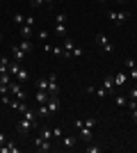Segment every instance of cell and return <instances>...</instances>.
Returning a JSON list of instances; mask_svg holds the SVG:
<instances>
[{
    "label": "cell",
    "mask_w": 137,
    "mask_h": 153,
    "mask_svg": "<svg viewBox=\"0 0 137 153\" xmlns=\"http://www.w3.org/2000/svg\"><path fill=\"white\" fill-rule=\"evenodd\" d=\"M62 48H64V55H66V57H80V55H82V48H80L73 39H66V37H64Z\"/></svg>",
    "instance_id": "cell-1"
},
{
    "label": "cell",
    "mask_w": 137,
    "mask_h": 153,
    "mask_svg": "<svg viewBox=\"0 0 137 153\" xmlns=\"http://www.w3.org/2000/svg\"><path fill=\"white\" fill-rule=\"evenodd\" d=\"M107 19H110L112 25H124L126 21L130 19V14L128 12H107Z\"/></svg>",
    "instance_id": "cell-2"
},
{
    "label": "cell",
    "mask_w": 137,
    "mask_h": 153,
    "mask_svg": "<svg viewBox=\"0 0 137 153\" xmlns=\"http://www.w3.org/2000/svg\"><path fill=\"white\" fill-rule=\"evenodd\" d=\"M55 34L57 37H66V14H62V12L55 16Z\"/></svg>",
    "instance_id": "cell-3"
},
{
    "label": "cell",
    "mask_w": 137,
    "mask_h": 153,
    "mask_svg": "<svg viewBox=\"0 0 137 153\" xmlns=\"http://www.w3.org/2000/svg\"><path fill=\"white\" fill-rule=\"evenodd\" d=\"M96 44H98V48H101V51H105L107 55H110V53H114V46H112V41L105 37L103 32H98V34H96Z\"/></svg>",
    "instance_id": "cell-4"
},
{
    "label": "cell",
    "mask_w": 137,
    "mask_h": 153,
    "mask_svg": "<svg viewBox=\"0 0 137 153\" xmlns=\"http://www.w3.org/2000/svg\"><path fill=\"white\" fill-rule=\"evenodd\" d=\"M9 94H14L16 98H21V101H25V91H23V82H19V80L14 78L12 82H9Z\"/></svg>",
    "instance_id": "cell-5"
},
{
    "label": "cell",
    "mask_w": 137,
    "mask_h": 153,
    "mask_svg": "<svg viewBox=\"0 0 137 153\" xmlns=\"http://www.w3.org/2000/svg\"><path fill=\"white\" fill-rule=\"evenodd\" d=\"M34 149H37V151H41V153H48L53 149V144H50V140H46V137H34Z\"/></svg>",
    "instance_id": "cell-6"
},
{
    "label": "cell",
    "mask_w": 137,
    "mask_h": 153,
    "mask_svg": "<svg viewBox=\"0 0 137 153\" xmlns=\"http://www.w3.org/2000/svg\"><path fill=\"white\" fill-rule=\"evenodd\" d=\"M30 128H34V126L27 121L25 117H21L19 121H16V130H19V135H27V133H30Z\"/></svg>",
    "instance_id": "cell-7"
},
{
    "label": "cell",
    "mask_w": 137,
    "mask_h": 153,
    "mask_svg": "<svg viewBox=\"0 0 137 153\" xmlns=\"http://www.w3.org/2000/svg\"><path fill=\"white\" fill-rule=\"evenodd\" d=\"M48 94L50 96L59 94V82H57V76H55V73H50V78H48Z\"/></svg>",
    "instance_id": "cell-8"
},
{
    "label": "cell",
    "mask_w": 137,
    "mask_h": 153,
    "mask_svg": "<svg viewBox=\"0 0 137 153\" xmlns=\"http://www.w3.org/2000/svg\"><path fill=\"white\" fill-rule=\"evenodd\" d=\"M46 108H48V112H50V114H55V112L59 110V96H48Z\"/></svg>",
    "instance_id": "cell-9"
},
{
    "label": "cell",
    "mask_w": 137,
    "mask_h": 153,
    "mask_svg": "<svg viewBox=\"0 0 137 153\" xmlns=\"http://www.w3.org/2000/svg\"><path fill=\"white\" fill-rule=\"evenodd\" d=\"M21 117H25V119H27V121H30V123H32V126L34 128H37V121H39V114H37V112H34V110H23V112H21Z\"/></svg>",
    "instance_id": "cell-10"
},
{
    "label": "cell",
    "mask_w": 137,
    "mask_h": 153,
    "mask_svg": "<svg viewBox=\"0 0 137 153\" xmlns=\"http://www.w3.org/2000/svg\"><path fill=\"white\" fill-rule=\"evenodd\" d=\"M12 55H14V59H16V62H23V59H25V55H27V53L23 51V48H21L19 44H14V46H12Z\"/></svg>",
    "instance_id": "cell-11"
},
{
    "label": "cell",
    "mask_w": 137,
    "mask_h": 153,
    "mask_svg": "<svg viewBox=\"0 0 137 153\" xmlns=\"http://www.w3.org/2000/svg\"><path fill=\"white\" fill-rule=\"evenodd\" d=\"M59 142H62V146H64V149H73L76 144H78V140H76L73 135H62V140H59Z\"/></svg>",
    "instance_id": "cell-12"
},
{
    "label": "cell",
    "mask_w": 137,
    "mask_h": 153,
    "mask_svg": "<svg viewBox=\"0 0 137 153\" xmlns=\"http://www.w3.org/2000/svg\"><path fill=\"white\" fill-rule=\"evenodd\" d=\"M112 80H114V87H121V85H126L128 82V73H117V76H112Z\"/></svg>",
    "instance_id": "cell-13"
},
{
    "label": "cell",
    "mask_w": 137,
    "mask_h": 153,
    "mask_svg": "<svg viewBox=\"0 0 137 153\" xmlns=\"http://www.w3.org/2000/svg\"><path fill=\"white\" fill-rule=\"evenodd\" d=\"M0 153H19V146H14L9 142H5L2 146H0Z\"/></svg>",
    "instance_id": "cell-14"
},
{
    "label": "cell",
    "mask_w": 137,
    "mask_h": 153,
    "mask_svg": "<svg viewBox=\"0 0 137 153\" xmlns=\"http://www.w3.org/2000/svg\"><path fill=\"white\" fill-rule=\"evenodd\" d=\"M37 89L39 91H48V78H37Z\"/></svg>",
    "instance_id": "cell-15"
},
{
    "label": "cell",
    "mask_w": 137,
    "mask_h": 153,
    "mask_svg": "<svg viewBox=\"0 0 137 153\" xmlns=\"http://www.w3.org/2000/svg\"><path fill=\"white\" fill-rule=\"evenodd\" d=\"M103 87H105V91H107V94H112V91H114V80H112V76H107L103 80Z\"/></svg>",
    "instance_id": "cell-16"
},
{
    "label": "cell",
    "mask_w": 137,
    "mask_h": 153,
    "mask_svg": "<svg viewBox=\"0 0 137 153\" xmlns=\"http://www.w3.org/2000/svg\"><path fill=\"white\" fill-rule=\"evenodd\" d=\"M114 103H117L119 108H128V96H121V94H117V96H114Z\"/></svg>",
    "instance_id": "cell-17"
},
{
    "label": "cell",
    "mask_w": 137,
    "mask_h": 153,
    "mask_svg": "<svg viewBox=\"0 0 137 153\" xmlns=\"http://www.w3.org/2000/svg\"><path fill=\"white\" fill-rule=\"evenodd\" d=\"M14 78H16L19 82H27V80H30V73H27L25 69H21V71H19V73H16V76H14Z\"/></svg>",
    "instance_id": "cell-18"
},
{
    "label": "cell",
    "mask_w": 137,
    "mask_h": 153,
    "mask_svg": "<svg viewBox=\"0 0 137 153\" xmlns=\"http://www.w3.org/2000/svg\"><path fill=\"white\" fill-rule=\"evenodd\" d=\"M80 137H82L85 142H91V130L87 126H80Z\"/></svg>",
    "instance_id": "cell-19"
},
{
    "label": "cell",
    "mask_w": 137,
    "mask_h": 153,
    "mask_svg": "<svg viewBox=\"0 0 137 153\" xmlns=\"http://www.w3.org/2000/svg\"><path fill=\"white\" fill-rule=\"evenodd\" d=\"M48 96H50L48 91H39V89H37V103H39V105H44V103L48 101Z\"/></svg>",
    "instance_id": "cell-20"
},
{
    "label": "cell",
    "mask_w": 137,
    "mask_h": 153,
    "mask_svg": "<svg viewBox=\"0 0 137 153\" xmlns=\"http://www.w3.org/2000/svg\"><path fill=\"white\" fill-rule=\"evenodd\" d=\"M21 48H23V51H25V53H32V41H30V39H25V37H23V41H21Z\"/></svg>",
    "instance_id": "cell-21"
},
{
    "label": "cell",
    "mask_w": 137,
    "mask_h": 153,
    "mask_svg": "<svg viewBox=\"0 0 137 153\" xmlns=\"http://www.w3.org/2000/svg\"><path fill=\"white\" fill-rule=\"evenodd\" d=\"M30 34H32V25H21V37H25V39H30Z\"/></svg>",
    "instance_id": "cell-22"
},
{
    "label": "cell",
    "mask_w": 137,
    "mask_h": 153,
    "mask_svg": "<svg viewBox=\"0 0 137 153\" xmlns=\"http://www.w3.org/2000/svg\"><path fill=\"white\" fill-rule=\"evenodd\" d=\"M21 69H23V66H21V62H9V73H12V76H16Z\"/></svg>",
    "instance_id": "cell-23"
},
{
    "label": "cell",
    "mask_w": 137,
    "mask_h": 153,
    "mask_svg": "<svg viewBox=\"0 0 137 153\" xmlns=\"http://www.w3.org/2000/svg\"><path fill=\"white\" fill-rule=\"evenodd\" d=\"M7 71H9V59L0 57V73H7Z\"/></svg>",
    "instance_id": "cell-24"
},
{
    "label": "cell",
    "mask_w": 137,
    "mask_h": 153,
    "mask_svg": "<svg viewBox=\"0 0 137 153\" xmlns=\"http://www.w3.org/2000/svg\"><path fill=\"white\" fill-rule=\"evenodd\" d=\"M103 151V146H98V144H89L87 146V153H101Z\"/></svg>",
    "instance_id": "cell-25"
},
{
    "label": "cell",
    "mask_w": 137,
    "mask_h": 153,
    "mask_svg": "<svg viewBox=\"0 0 137 153\" xmlns=\"http://www.w3.org/2000/svg\"><path fill=\"white\" fill-rule=\"evenodd\" d=\"M14 23H16V25H23V23H25V16H23V14H14Z\"/></svg>",
    "instance_id": "cell-26"
},
{
    "label": "cell",
    "mask_w": 137,
    "mask_h": 153,
    "mask_svg": "<svg viewBox=\"0 0 137 153\" xmlns=\"http://www.w3.org/2000/svg\"><path fill=\"white\" fill-rule=\"evenodd\" d=\"M37 114H39V117H48V114H50V112H48V108H46V103H44V105H39Z\"/></svg>",
    "instance_id": "cell-27"
},
{
    "label": "cell",
    "mask_w": 137,
    "mask_h": 153,
    "mask_svg": "<svg viewBox=\"0 0 137 153\" xmlns=\"http://www.w3.org/2000/svg\"><path fill=\"white\" fill-rule=\"evenodd\" d=\"M41 137L50 140V137H53V130H50V128H41Z\"/></svg>",
    "instance_id": "cell-28"
},
{
    "label": "cell",
    "mask_w": 137,
    "mask_h": 153,
    "mask_svg": "<svg viewBox=\"0 0 137 153\" xmlns=\"http://www.w3.org/2000/svg\"><path fill=\"white\" fill-rule=\"evenodd\" d=\"M135 66H137V64H135V59H133V57H128V59H126V69H128V71H130V69H135Z\"/></svg>",
    "instance_id": "cell-29"
},
{
    "label": "cell",
    "mask_w": 137,
    "mask_h": 153,
    "mask_svg": "<svg viewBox=\"0 0 137 153\" xmlns=\"http://www.w3.org/2000/svg\"><path fill=\"white\" fill-rule=\"evenodd\" d=\"M128 80H137V66L128 71Z\"/></svg>",
    "instance_id": "cell-30"
},
{
    "label": "cell",
    "mask_w": 137,
    "mask_h": 153,
    "mask_svg": "<svg viewBox=\"0 0 137 153\" xmlns=\"http://www.w3.org/2000/svg\"><path fill=\"white\" fill-rule=\"evenodd\" d=\"M37 39L46 44V39H48V30H41V32H39V37H37Z\"/></svg>",
    "instance_id": "cell-31"
},
{
    "label": "cell",
    "mask_w": 137,
    "mask_h": 153,
    "mask_svg": "<svg viewBox=\"0 0 137 153\" xmlns=\"http://www.w3.org/2000/svg\"><path fill=\"white\" fill-rule=\"evenodd\" d=\"M62 128H53V137H57V140H62Z\"/></svg>",
    "instance_id": "cell-32"
},
{
    "label": "cell",
    "mask_w": 137,
    "mask_h": 153,
    "mask_svg": "<svg viewBox=\"0 0 137 153\" xmlns=\"http://www.w3.org/2000/svg\"><path fill=\"white\" fill-rule=\"evenodd\" d=\"M96 96H98V98H105V96H107V91H105V87H101V89H96Z\"/></svg>",
    "instance_id": "cell-33"
},
{
    "label": "cell",
    "mask_w": 137,
    "mask_h": 153,
    "mask_svg": "<svg viewBox=\"0 0 137 153\" xmlns=\"http://www.w3.org/2000/svg\"><path fill=\"white\" fill-rule=\"evenodd\" d=\"M30 5H32V7H34V9H37V7H41V5H46V2H44V0H30Z\"/></svg>",
    "instance_id": "cell-34"
},
{
    "label": "cell",
    "mask_w": 137,
    "mask_h": 153,
    "mask_svg": "<svg viewBox=\"0 0 137 153\" xmlns=\"http://www.w3.org/2000/svg\"><path fill=\"white\" fill-rule=\"evenodd\" d=\"M130 119H133V123H137V108L130 110Z\"/></svg>",
    "instance_id": "cell-35"
},
{
    "label": "cell",
    "mask_w": 137,
    "mask_h": 153,
    "mask_svg": "<svg viewBox=\"0 0 137 153\" xmlns=\"http://www.w3.org/2000/svg\"><path fill=\"white\" fill-rule=\"evenodd\" d=\"M128 98H135V101H137V87H133V89H130V96H128Z\"/></svg>",
    "instance_id": "cell-36"
},
{
    "label": "cell",
    "mask_w": 137,
    "mask_h": 153,
    "mask_svg": "<svg viewBox=\"0 0 137 153\" xmlns=\"http://www.w3.org/2000/svg\"><path fill=\"white\" fill-rule=\"evenodd\" d=\"M25 25H34V19H32V16H25Z\"/></svg>",
    "instance_id": "cell-37"
},
{
    "label": "cell",
    "mask_w": 137,
    "mask_h": 153,
    "mask_svg": "<svg viewBox=\"0 0 137 153\" xmlns=\"http://www.w3.org/2000/svg\"><path fill=\"white\" fill-rule=\"evenodd\" d=\"M5 142H7V140H5V135L0 133V146H2V144H5Z\"/></svg>",
    "instance_id": "cell-38"
},
{
    "label": "cell",
    "mask_w": 137,
    "mask_h": 153,
    "mask_svg": "<svg viewBox=\"0 0 137 153\" xmlns=\"http://www.w3.org/2000/svg\"><path fill=\"white\" fill-rule=\"evenodd\" d=\"M44 2H46L48 7H53V5H55V0H44Z\"/></svg>",
    "instance_id": "cell-39"
},
{
    "label": "cell",
    "mask_w": 137,
    "mask_h": 153,
    "mask_svg": "<svg viewBox=\"0 0 137 153\" xmlns=\"http://www.w3.org/2000/svg\"><path fill=\"white\" fill-rule=\"evenodd\" d=\"M114 2H124V0H114Z\"/></svg>",
    "instance_id": "cell-40"
},
{
    "label": "cell",
    "mask_w": 137,
    "mask_h": 153,
    "mask_svg": "<svg viewBox=\"0 0 137 153\" xmlns=\"http://www.w3.org/2000/svg\"><path fill=\"white\" fill-rule=\"evenodd\" d=\"M98 2H105V0H98Z\"/></svg>",
    "instance_id": "cell-41"
},
{
    "label": "cell",
    "mask_w": 137,
    "mask_h": 153,
    "mask_svg": "<svg viewBox=\"0 0 137 153\" xmlns=\"http://www.w3.org/2000/svg\"><path fill=\"white\" fill-rule=\"evenodd\" d=\"M0 39H2V34H0Z\"/></svg>",
    "instance_id": "cell-42"
}]
</instances>
